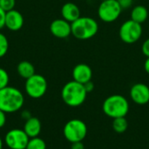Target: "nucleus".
I'll list each match as a JSON object with an SVG mask.
<instances>
[{
    "mask_svg": "<svg viewBox=\"0 0 149 149\" xmlns=\"http://www.w3.org/2000/svg\"><path fill=\"white\" fill-rule=\"evenodd\" d=\"M100 2H101V1H105V0H100Z\"/></svg>",
    "mask_w": 149,
    "mask_h": 149,
    "instance_id": "32",
    "label": "nucleus"
},
{
    "mask_svg": "<svg viewBox=\"0 0 149 149\" xmlns=\"http://www.w3.org/2000/svg\"><path fill=\"white\" fill-rule=\"evenodd\" d=\"M72 34L78 39L87 40L93 38L98 31V22L90 17H79L77 20L71 23Z\"/></svg>",
    "mask_w": 149,
    "mask_h": 149,
    "instance_id": "4",
    "label": "nucleus"
},
{
    "mask_svg": "<svg viewBox=\"0 0 149 149\" xmlns=\"http://www.w3.org/2000/svg\"><path fill=\"white\" fill-rule=\"evenodd\" d=\"M141 52L146 56V58H149V38L142 43Z\"/></svg>",
    "mask_w": 149,
    "mask_h": 149,
    "instance_id": "23",
    "label": "nucleus"
},
{
    "mask_svg": "<svg viewBox=\"0 0 149 149\" xmlns=\"http://www.w3.org/2000/svg\"><path fill=\"white\" fill-rule=\"evenodd\" d=\"M30 138L24 129L13 128L4 136V143L10 149H25Z\"/></svg>",
    "mask_w": 149,
    "mask_h": 149,
    "instance_id": "9",
    "label": "nucleus"
},
{
    "mask_svg": "<svg viewBox=\"0 0 149 149\" xmlns=\"http://www.w3.org/2000/svg\"><path fill=\"white\" fill-rule=\"evenodd\" d=\"M21 115H22V118H23L24 120H26L30 119L31 117H32V116H31V112H30V111H27V110L23 111V112H22V113H21Z\"/></svg>",
    "mask_w": 149,
    "mask_h": 149,
    "instance_id": "29",
    "label": "nucleus"
},
{
    "mask_svg": "<svg viewBox=\"0 0 149 149\" xmlns=\"http://www.w3.org/2000/svg\"><path fill=\"white\" fill-rule=\"evenodd\" d=\"M25 149H46V143L43 139L39 138L38 136L30 138Z\"/></svg>",
    "mask_w": 149,
    "mask_h": 149,
    "instance_id": "19",
    "label": "nucleus"
},
{
    "mask_svg": "<svg viewBox=\"0 0 149 149\" xmlns=\"http://www.w3.org/2000/svg\"><path fill=\"white\" fill-rule=\"evenodd\" d=\"M63 134L65 138L71 143L82 141L87 134V126L81 120L72 119L65 123Z\"/></svg>",
    "mask_w": 149,
    "mask_h": 149,
    "instance_id": "5",
    "label": "nucleus"
},
{
    "mask_svg": "<svg viewBox=\"0 0 149 149\" xmlns=\"http://www.w3.org/2000/svg\"><path fill=\"white\" fill-rule=\"evenodd\" d=\"M119 4L120 5L122 10L128 9L132 6L133 4V0H117Z\"/></svg>",
    "mask_w": 149,
    "mask_h": 149,
    "instance_id": "24",
    "label": "nucleus"
},
{
    "mask_svg": "<svg viewBox=\"0 0 149 149\" xmlns=\"http://www.w3.org/2000/svg\"><path fill=\"white\" fill-rule=\"evenodd\" d=\"M16 4V0H0V8L5 12L14 9Z\"/></svg>",
    "mask_w": 149,
    "mask_h": 149,
    "instance_id": "22",
    "label": "nucleus"
},
{
    "mask_svg": "<svg viewBox=\"0 0 149 149\" xmlns=\"http://www.w3.org/2000/svg\"><path fill=\"white\" fill-rule=\"evenodd\" d=\"M61 15L62 18L69 23H72L80 17V10L74 3L68 2L63 4L61 8Z\"/></svg>",
    "mask_w": 149,
    "mask_h": 149,
    "instance_id": "14",
    "label": "nucleus"
},
{
    "mask_svg": "<svg viewBox=\"0 0 149 149\" xmlns=\"http://www.w3.org/2000/svg\"><path fill=\"white\" fill-rule=\"evenodd\" d=\"M24 25V17L17 10L13 9L5 13L4 27L11 31H19Z\"/></svg>",
    "mask_w": 149,
    "mask_h": 149,
    "instance_id": "12",
    "label": "nucleus"
},
{
    "mask_svg": "<svg viewBox=\"0 0 149 149\" xmlns=\"http://www.w3.org/2000/svg\"><path fill=\"white\" fill-rule=\"evenodd\" d=\"M84 86H85V89H86V91L87 92V93L93 92V89H94V84L93 83L92 80H90V81L86 82V84H84Z\"/></svg>",
    "mask_w": 149,
    "mask_h": 149,
    "instance_id": "27",
    "label": "nucleus"
},
{
    "mask_svg": "<svg viewBox=\"0 0 149 149\" xmlns=\"http://www.w3.org/2000/svg\"><path fill=\"white\" fill-rule=\"evenodd\" d=\"M121 11L122 9L117 0H105L99 5L98 16L105 23H113L120 17Z\"/></svg>",
    "mask_w": 149,
    "mask_h": 149,
    "instance_id": "8",
    "label": "nucleus"
},
{
    "mask_svg": "<svg viewBox=\"0 0 149 149\" xmlns=\"http://www.w3.org/2000/svg\"><path fill=\"white\" fill-rule=\"evenodd\" d=\"M9 49V42L6 36L0 32V58L6 55Z\"/></svg>",
    "mask_w": 149,
    "mask_h": 149,
    "instance_id": "20",
    "label": "nucleus"
},
{
    "mask_svg": "<svg viewBox=\"0 0 149 149\" xmlns=\"http://www.w3.org/2000/svg\"><path fill=\"white\" fill-rule=\"evenodd\" d=\"M71 149H85V146L82 141L73 142L71 145Z\"/></svg>",
    "mask_w": 149,
    "mask_h": 149,
    "instance_id": "28",
    "label": "nucleus"
},
{
    "mask_svg": "<svg viewBox=\"0 0 149 149\" xmlns=\"http://www.w3.org/2000/svg\"><path fill=\"white\" fill-rule=\"evenodd\" d=\"M87 96V92L83 84L75 80L67 82L61 90V98L65 105L71 107L81 106Z\"/></svg>",
    "mask_w": 149,
    "mask_h": 149,
    "instance_id": "2",
    "label": "nucleus"
},
{
    "mask_svg": "<svg viewBox=\"0 0 149 149\" xmlns=\"http://www.w3.org/2000/svg\"><path fill=\"white\" fill-rule=\"evenodd\" d=\"M144 69H145V72L149 75V58H147V59L145 60V63H144Z\"/></svg>",
    "mask_w": 149,
    "mask_h": 149,
    "instance_id": "30",
    "label": "nucleus"
},
{
    "mask_svg": "<svg viewBox=\"0 0 149 149\" xmlns=\"http://www.w3.org/2000/svg\"><path fill=\"white\" fill-rule=\"evenodd\" d=\"M72 75L73 80L84 85L86 82L92 80L93 70L88 65L85 63H79L73 67Z\"/></svg>",
    "mask_w": 149,
    "mask_h": 149,
    "instance_id": "13",
    "label": "nucleus"
},
{
    "mask_svg": "<svg viewBox=\"0 0 149 149\" xmlns=\"http://www.w3.org/2000/svg\"><path fill=\"white\" fill-rule=\"evenodd\" d=\"M3 141L2 138L0 137V149H3Z\"/></svg>",
    "mask_w": 149,
    "mask_h": 149,
    "instance_id": "31",
    "label": "nucleus"
},
{
    "mask_svg": "<svg viewBox=\"0 0 149 149\" xmlns=\"http://www.w3.org/2000/svg\"><path fill=\"white\" fill-rule=\"evenodd\" d=\"M113 129L118 133V134H123L124 132L127 131L128 127V122L126 117H120V118H115L113 119Z\"/></svg>",
    "mask_w": 149,
    "mask_h": 149,
    "instance_id": "18",
    "label": "nucleus"
},
{
    "mask_svg": "<svg viewBox=\"0 0 149 149\" xmlns=\"http://www.w3.org/2000/svg\"><path fill=\"white\" fill-rule=\"evenodd\" d=\"M17 72L21 78L27 79L35 74V67L31 62L27 60H24L17 64Z\"/></svg>",
    "mask_w": 149,
    "mask_h": 149,
    "instance_id": "17",
    "label": "nucleus"
},
{
    "mask_svg": "<svg viewBox=\"0 0 149 149\" xmlns=\"http://www.w3.org/2000/svg\"><path fill=\"white\" fill-rule=\"evenodd\" d=\"M130 98L137 105H146L149 102V86L144 83H136L130 89Z\"/></svg>",
    "mask_w": 149,
    "mask_h": 149,
    "instance_id": "10",
    "label": "nucleus"
},
{
    "mask_svg": "<svg viewBox=\"0 0 149 149\" xmlns=\"http://www.w3.org/2000/svg\"><path fill=\"white\" fill-rule=\"evenodd\" d=\"M10 81V77L6 70L0 67V90L8 86Z\"/></svg>",
    "mask_w": 149,
    "mask_h": 149,
    "instance_id": "21",
    "label": "nucleus"
},
{
    "mask_svg": "<svg viewBox=\"0 0 149 149\" xmlns=\"http://www.w3.org/2000/svg\"><path fill=\"white\" fill-rule=\"evenodd\" d=\"M51 33L58 38H66L72 34L71 23L64 18L53 20L50 24Z\"/></svg>",
    "mask_w": 149,
    "mask_h": 149,
    "instance_id": "11",
    "label": "nucleus"
},
{
    "mask_svg": "<svg viewBox=\"0 0 149 149\" xmlns=\"http://www.w3.org/2000/svg\"><path fill=\"white\" fill-rule=\"evenodd\" d=\"M23 129L29 136V138L38 137L40 134L42 129L41 121L36 117H31L25 120Z\"/></svg>",
    "mask_w": 149,
    "mask_h": 149,
    "instance_id": "15",
    "label": "nucleus"
},
{
    "mask_svg": "<svg viewBox=\"0 0 149 149\" xmlns=\"http://www.w3.org/2000/svg\"><path fill=\"white\" fill-rule=\"evenodd\" d=\"M24 104L23 93L16 87L6 86L0 90V110L6 113L19 111Z\"/></svg>",
    "mask_w": 149,
    "mask_h": 149,
    "instance_id": "1",
    "label": "nucleus"
},
{
    "mask_svg": "<svg viewBox=\"0 0 149 149\" xmlns=\"http://www.w3.org/2000/svg\"><path fill=\"white\" fill-rule=\"evenodd\" d=\"M102 110L107 117L112 119L126 117L129 112V102L123 95L113 94L104 100Z\"/></svg>",
    "mask_w": 149,
    "mask_h": 149,
    "instance_id": "3",
    "label": "nucleus"
},
{
    "mask_svg": "<svg viewBox=\"0 0 149 149\" xmlns=\"http://www.w3.org/2000/svg\"><path fill=\"white\" fill-rule=\"evenodd\" d=\"M142 27L141 24H138L132 19L125 21L120 27L119 36L122 42L127 45H132L140 40L142 36Z\"/></svg>",
    "mask_w": 149,
    "mask_h": 149,
    "instance_id": "7",
    "label": "nucleus"
},
{
    "mask_svg": "<svg viewBox=\"0 0 149 149\" xmlns=\"http://www.w3.org/2000/svg\"><path fill=\"white\" fill-rule=\"evenodd\" d=\"M148 17V10L146 6L139 4L134 6L131 10V19L138 24H142Z\"/></svg>",
    "mask_w": 149,
    "mask_h": 149,
    "instance_id": "16",
    "label": "nucleus"
},
{
    "mask_svg": "<svg viewBox=\"0 0 149 149\" xmlns=\"http://www.w3.org/2000/svg\"><path fill=\"white\" fill-rule=\"evenodd\" d=\"M6 124V113L0 110V128L3 127Z\"/></svg>",
    "mask_w": 149,
    "mask_h": 149,
    "instance_id": "25",
    "label": "nucleus"
},
{
    "mask_svg": "<svg viewBox=\"0 0 149 149\" xmlns=\"http://www.w3.org/2000/svg\"><path fill=\"white\" fill-rule=\"evenodd\" d=\"M5 11L0 8V30H2L4 27V22H5Z\"/></svg>",
    "mask_w": 149,
    "mask_h": 149,
    "instance_id": "26",
    "label": "nucleus"
},
{
    "mask_svg": "<svg viewBox=\"0 0 149 149\" xmlns=\"http://www.w3.org/2000/svg\"><path fill=\"white\" fill-rule=\"evenodd\" d=\"M48 84L46 79L40 75L35 73L29 79H25L24 90L26 94L32 99L42 98L47 91Z\"/></svg>",
    "mask_w": 149,
    "mask_h": 149,
    "instance_id": "6",
    "label": "nucleus"
}]
</instances>
